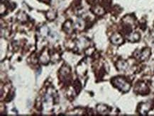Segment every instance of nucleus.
Wrapping results in <instances>:
<instances>
[{"label":"nucleus","mask_w":154,"mask_h":116,"mask_svg":"<svg viewBox=\"0 0 154 116\" xmlns=\"http://www.w3.org/2000/svg\"><path fill=\"white\" fill-rule=\"evenodd\" d=\"M114 83L122 89L123 91H128L130 89V85L128 83H126L124 80H123L122 78H118L114 81Z\"/></svg>","instance_id":"obj_1"},{"label":"nucleus","mask_w":154,"mask_h":116,"mask_svg":"<svg viewBox=\"0 0 154 116\" xmlns=\"http://www.w3.org/2000/svg\"><path fill=\"white\" fill-rule=\"evenodd\" d=\"M112 41L114 43L119 44L122 42V38L119 35H115L114 37H112Z\"/></svg>","instance_id":"obj_2"},{"label":"nucleus","mask_w":154,"mask_h":116,"mask_svg":"<svg viewBox=\"0 0 154 116\" xmlns=\"http://www.w3.org/2000/svg\"><path fill=\"white\" fill-rule=\"evenodd\" d=\"M149 108H150V106H149L148 104H144L142 106V107H141V111L142 113H144L145 112L148 111L149 110Z\"/></svg>","instance_id":"obj_3"},{"label":"nucleus","mask_w":154,"mask_h":116,"mask_svg":"<svg viewBox=\"0 0 154 116\" xmlns=\"http://www.w3.org/2000/svg\"><path fill=\"white\" fill-rule=\"evenodd\" d=\"M149 54H150V51L148 49V50H146L144 52H143V55H142V59H144L145 58H148V55H149Z\"/></svg>","instance_id":"obj_4"}]
</instances>
